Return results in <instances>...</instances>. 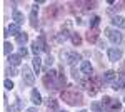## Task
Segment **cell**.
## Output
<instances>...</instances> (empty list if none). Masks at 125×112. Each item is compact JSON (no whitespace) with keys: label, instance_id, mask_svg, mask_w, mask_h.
<instances>
[{"label":"cell","instance_id":"cell-28","mask_svg":"<svg viewBox=\"0 0 125 112\" xmlns=\"http://www.w3.org/2000/svg\"><path fill=\"white\" fill-rule=\"evenodd\" d=\"M7 74L12 77V75H17V72H15V69H13V67H9V69H7Z\"/></svg>","mask_w":125,"mask_h":112},{"label":"cell","instance_id":"cell-32","mask_svg":"<svg viewBox=\"0 0 125 112\" xmlns=\"http://www.w3.org/2000/svg\"><path fill=\"white\" fill-rule=\"evenodd\" d=\"M58 112H65V111H58Z\"/></svg>","mask_w":125,"mask_h":112},{"label":"cell","instance_id":"cell-16","mask_svg":"<svg viewBox=\"0 0 125 112\" xmlns=\"http://www.w3.org/2000/svg\"><path fill=\"white\" fill-rule=\"evenodd\" d=\"M80 69H82V72H83L85 75H90V74H92V70H94L92 65H90V62H87V60H83V62L80 64Z\"/></svg>","mask_w":125,"mask_h":112},{"label":"cell","instance_id":"cell-2","mask_svg":"<svg viewBox=\"0 0 125 112\" xmlns=\"http://www.w3.org/2000/svg\"><path fill=\"white\" fill-rule=\"evenodd\" d=\"M102 104H104V107H105L107 112H118L120 109H122V104H120V100L110 99V97H104Z\"/></svg>","mask_w":125,"mask_h":112},{"label":"cell","instance_id":"cell-30","mask_svg":"<svg viewBox=\"0 0 125 112\" xmlns=\"http://www.w3.org/2000/svg\"><path fill=\"white\" fill-rule=\"evenodd\" d=\"M98 109H100V105H98V104H94V111L98 112Z\"/></svg>","mask_w":125,"mask_h":112},{"label":"cell","instance_id":"cell-24","mask_svg":"<svg viewBox=\"0 0 125 112\" xmlns=\"http://www.w3.org/2000/svg\"><path fill=\"white\" fill-rule=\"evenodd\" d=\"M3 54L5 55H12V44H9V42L3 44Z\"/></svg>","mask_w":125,"mask_h":112},{"label":"cell","instance_id":"cell-29","mask_svg":"<svg viewBox=\"0 0 125 112\" xmlns=\"http://www.w3.org/2000/svg\"><path fill=\"white\" fill-rule=\"evenodd\" d=\"M19 55H20V57H22V55L25 57V55H27V49H23V47H22V49H20V54H19Z\"/></svg>","mask_w":125,"mask_h":112},{"label":"cell","instance_id":"cell-33","mask_svg":"<svg viewBox=\"0 0 125 112\" xmlns=\"http://www.w3.org/2000/svg\"><path fill=\"white\" fill-rule=\"evenodd\" d=\"M80 112H87V111H80Z\"/></svg>","mask_w":125,"mask_h":112},{"label":"cell","instance_id":"cell-23","mask_svg":"<svg viewBox=\"0 0 125 112\" xmlns=\"http://www.w3.org/2000/svg\"><path fill=\"white\" fill-rule=\"evenodd\" d=\"M72 42H73V45H80V44H82V37L73 32V34H72Z\"/></svg>","mask_w":125,"mask_h":112},{"label":"cell","instance_id":"cell-25","mask_svg":"<svg viewBox=\"0 0 125 112\" xmlns=\"http://www.w3.org/2000/svg\"><path fill=\"white\" fill-rule=\"evenodd\" d=\"M100 24V17H94L92 22H90V28H97V25Z\"/></svg>","mask_w":125,"mask_h":112},{"label":"cell","instance_id":"cell-20","mask_svg":"<svg viewBox=\"0 0 125 112\" xmlns=\"http://www.w3.org/2000/svg\"><path fill=\"white\" fill-rule=\"evenodd\" d=\"M118 85H120V89H125V70H122L120 74H118Z\"/></svg>","mask_w":125,"mask_h":112},{"label":"cell","instance_id":"cell-27","mask_svg":"<svg viewBox=\"0 0 125 112\" xmlns=\"http://www.w3.org/2000/svg\"><path fill=\"white\" fill-rule=\"evenodd\" d=\"M3 85H5V89H9V90H12V89H13V82H12V80H5V82H3Z\"/></svg>","mask_w":125,"mask_h":112},{"label":"cell","instance_id":"cell-31","mask_svg":"<svg viewBox=\"0 0 125 112\" xmlns=\"http://www.w3.org/2000/svg\"><path fill=\"white\" fill-rule=\"evenodd\" d=\"M27 112H37L35 109H27Z\"/></svg>","mask_w":125,"mask_h":112},{"label":"cell","instance_id":"cell-5","mask_svg":"<svg viewBox=\"0 0 125 112\" xmlns=\"http://www.w3.org/2000/svg\"><path fill=\"white\" fill-rule=\"evenodd\" d=\"M70 28H72V22H65V25L62 27V32L58 34V42H65L68 38V35H72L73 32H70Z\"/></svg>","mask_w":125,"mask_h":112},{"label":"cell","instance_id":"cell-13","mask_svg":"<svg viewBox=\"0 0 125 112\" xmlns=\"http://www.w3.org/2000/svg\"><path fill=\"white\" fill-rule=\"evenodd\" d=\"M20 35L22 32H20V25H17V24H10L9 27H7V35Z\"/></svg>","mask_w":125,"mask_h":112},{"label":"cell","instance_id":"cell-17","mask_svg":"<svg viewBox=\"0 0 125 112\" xmlns=\"http://www.w3.org/2000/svg\"><path fill=\"white\" fill-rule=\"evenodd\" d=\"M32 102L37 104V105L42 104V95H40V92L37 90V89H33V90H32Z\"/></svg>","mask_w":125,"mask_h":112},{"label":"cell","instance_id":"cell-26","mask_svg":"<svg viewBox=\"0 0 125 112\" xmlns=\"http://www.w3.org/2000/svg\"><path fill=\"white\" fill-rule=\"evenodd\" d=\"M53 64V57L52 55H48L47 59H45V69H50V65Z\"/></svg>","mask_w":125,"mask_h":112},{"label":"cell","instance_id":"cell-1","mask_svg":"<svg viewBox=\"0 0 125 112\" xmlns=\"http://www.w3.org/2000/svg\"><path fill=\"white\" fill-rule=\"evenodd\" d=\"M62 99H63L68 105H80V104L83 102L82 94L78 92L75 87H70V85H68L67 89L62 90Z\"/></svg>","mask_w":125,"mask_h":112},{"label":"cell","instance_id":"cell-6","mask_svg":"<svg viewBox=\"0 0 125 112\" xmlns=\"http://www.w3.org/2000/svg\"><path fill=\"white\" fill-rule=\"evenodd\" d=\"M120 57H122V50H120V49H117V47L108 49V60L117 62V60H120Z\"/></svg>","mask_w":125,"mask_h":112},{"label":"cell","instance_id":"cell-18","mask_svg":"<svg viewBox=\"0 0 125 112\" xmlns=\"http://www.w3.org/2000/svg\"><path fill=\"white\" fill-rule=\"evenodd\" d=\"M13 20L17 25H22L23 24V13H20L19 10H13Z\"/></svg>","mask_w":125,"mask_h":112},{"label":"cell","instance_id":"cell-10","mask_svg":"<svg viewBox=\"0 0 125 112\" xmlns=\"http://www.w3.org/2000/svg\"><path fill=\"white\" fill-rule=\"evenodd\" d=\"M37 3H35V5H33V7H32V12H30V25H32V27H37V25H39V17H37Z\"/></svg>","mask_w":125,"mask_h":112},{"label":"cell","instance_id":"cell-12","mask_svg":"<svg viewBox=\"0 0 125 112\" xmlns=\"http://www.w3.org/2000/svg\"><path fill=\"white\" fill-rule=\"evenodd\" d=\"M112 25L114 27H118V28H125V19L115 15V17H112Z\"/></svg>","mask_w":125,"mask_h":112},{"label":"cell","instance_id":"cell-22","mask_svg":"<svg viewBox=\"0 0 125 112\" xmlns=\"http://www.w3.org/2000/svg\"><path fill=\"white\" fill-rule=\"evenodd\" d=\"M9 62L12 65H19L20 64V55H9Z\"/></svg>","mask_w":125,"mask_h":112},{"label":"cell","instance_id":"cell-15","mask_svg":"<svg viewBox=\"0 0 125 112\" xmlns=\"http://www.w3.org/2000/svg\"><path fill=\"white\" fill-rule=\"evenodd\" d=\"M47 112H58V104L55 99H48L47 100Z\"/></svg>","mask_w":125,"mask_h":112},{"label":"cell","instance_id":"cell-8","mask_svg":"<svg viewBox=\"0 0 125 112\" xmlns=\"http://www.w3.org/2000/svg\"><path fill=\"white\" fill-rule=\"evenodd\" d=\"M65 60H67V64H70V65L73 67L80 60V55H78L77 52H70V54H65Z\"/></svg>","mask_w":125,"mask_h":112},{"label":"cell","instance_id":"cell-3","mask_svg":"<svg viewBox=\"0 0 125 112\" xmlns=\"http://www.w3.org/2000/svg\"><path fill=\"white\" fill-rule=\"evenodd\" d=\"M62 7L60 5H57V3H52V5H48L47 7V10H45V17L47 19H50V20H55V19H58L60 15H62Z\"/></svg>","mask_w":125,"mask_h":112},{"label":"cell","instance_id":"cell-4","mask_svg":"<svg viewBox=\"0 0 125 112\" xmlns=\"http://www.w3.org/2000/svg\"><path fill=\"white\" fill-rule=\"evenodd\" d=\"M105 34L108 40H112L114 44H120L122 40H124V35L118 32V30H114V28H105Z\"/></svg>","mask_w":125,"mask_h":112},{"label":"cell","instance_id":"cell-11","mask_svg":"<svg viewBox=\"0 0 125 112\" xmlns=\"http://www.w3.org/2000/svg\"><path fill=\"white\" fill-rule=\"evenodd\" d=\"M73 5L75 7H82L85 10H92L97 7V2H73Z\"/></svg>","mask_w":125,"mask_h":112},{"label":"cell","instance_id":"cell-14","mask_svg":"<svg viewBox=\"0 0 125 112\" xmlns=\"http://www.w3.org/2000/svg\"><path fill=\"white\" fill-rule=\"evenodd\" d=\"M97 38H98V30L97 28H90L88 34H87V40L90 44H94V42H97Z\"/></svg>","mask_w":125,"mask_h":112},{"label":"cell","instance_id":"cell-21","mask_svg":"<svg viewBox=\"0 0 125 112\" xmlns=\"http://www.w3.org/2000/svg\"><path fill=\"white\" fill-rule=\"evenodd\" d=\"M27 40H29V35H27V34H23V32H22L20 35H17V42H19L20 45H23Z\"/></svg>","mask_w":125,"mask_h":112},{"label":"cell","instance_id":"cell-34","mask_svg":"<svg viewBox=\"0 0 125 112\" xmlns=\"http://www.w3.org/2000/svg\"><path fill=\"white\" fill-rule=\"evenodd\" d=\"M124 112H125V111H124Z\"/></svg>","mask_w":125,"mask_h":112},{"label":"cell","instance_id":"cell-9","mask_svg":"<svg viewBox=\"0 0 125 112\" xmlns=\"http://www.w3.org/2000/svg\"><path fill=\"white\" fill-rule=\"evenodd\" d=\"M102 79H104V82H112V84H114V82H117L115 79H118V75H117L115 70H107Z\"/></svg>","mask_w":125,"mask_h":112},{"label":"cell","instance_id":"cell-7","mask_svg":"<svg viewBox=\"0 0 125 112\" xmlns=\"http://www.w3.org/2000/svg\"><path fill=\"white\" fill-rule=\"evenodd\" d=\"M22 74H23V82H25V84H29V85L33 84V74H32L30 67L23 65V70H22Z\"/></svg>","mask_w":125,"mask_h":112},{"label":"cell","instance_id":"cell-19","mask_svg":"<svg viewBox=\"0 0 125 112\" xmlns=\"http://www.w3.org/2000/svg\"><path fill=\"white\" fill-rule=\"evenodd\" d=\"M40 69H42V60H40V57H33V70H35V74H39Z\"/></svg>","mask_w":125,"mask_h":112}]
</instances>
